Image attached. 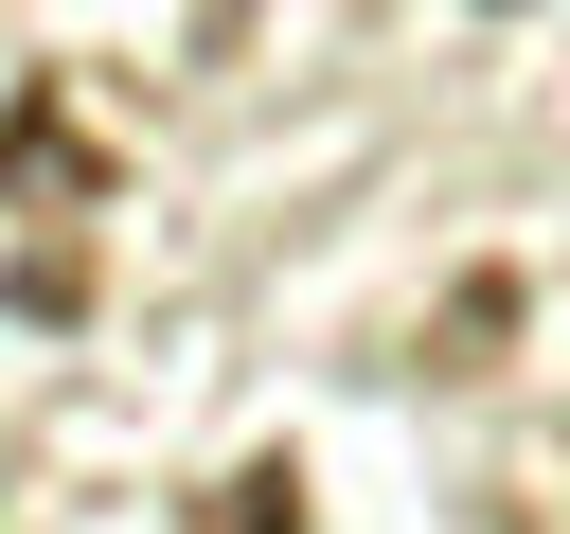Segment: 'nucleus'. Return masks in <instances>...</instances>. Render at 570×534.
Segmentation results:
<instances>
[{"label": "nucleus", "mask_w": 570, "mask_h": 534, "mask_svg": "<svg viewBox=\"0 0 570 534\" xmlns=\"http://www.w3.org/2000/svg\"><path fill=\"white\" fill-rule=\"evenodd\" d=\"M0 196H36V214H89V196H107V142H71L53 71H18V89H0Z\"/></svg>", "instance_id": "1"}, {"label": "nucleus", "mask_w": 570, "mask_h": 534, "mask_svg": "<svg viewBox=\"0 0 570 534\" xmlns=\"http://www.w3.org/2000/svg\"><path fill=\"white\" fill-rule=\"evenodd\" d=\"M196 534H303V463H232L196 498Z\"/></svg>", "instance_id": "2"}]
</instances>
